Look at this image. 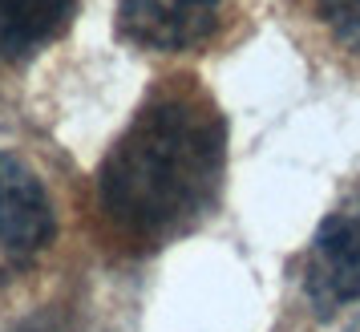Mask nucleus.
I'll return each mask as SVG.
<instances>
[{
	"label": "nucleus",
	"mask_w": 360,
	"mask_h": 332,
	"mask_svg": "<svg viewBox=\"0 0 360 332\" xmlns=\"http://www.w3.org/2000/svg\"><path fill=\"white\" fill-rule=\"evenodd\" d=\"M227 170V122L195 85L150 94L98 166V211L130 248L154 251L195 231Z\"/></svg>",
	"instance_id": "nucleus-1"
},
{
	"label": "nucleus",
	"mask_w": 360,
	"mask_h": 332,
	"mask_svg": "<svg viewBox=\"0 0 360 332\" xmlns=\"http://www.w3.org/2000/svg\"><path fill=\"white\" fill-rule=\"evenodd\" d=\"M304 292L320 316L360 324V199L320 223L304 260Z\"/></svg>",
	"instance_id": "nucleus-2"
},
{
	"label": "nucleus",
	"mask_w": 360,
	"mask_h": 332,
	"mask_svg": "<svg viewBox=\"0 0 360 332\" xmlns=\"http://www.w3.org/2000/svg\"><path fill=\"white\" fill-rule=\"evenodd\" d=\"M57 235V215L45 183L17 154L0 150V283L41 260Z\"/></svg>",
	"instance_id": "nucleus-3"
},
{
	"label": "nucleus",
	"mask_w": 360,
	"mask_h": 332,
	"mask_svg": "<svg viewBox=\"0 0 360 332\" xmlns=\"http://www.w3.org/2000/svg\"><path fill=\"white\" fill-rule=\"evenodd\" d=\"M227 0H117V33L138 49L182 53L219 37Z\"/></svg>",
	"instance_id": "nucleus-4"
},
{
	"label": "nucleus",
	"mask_w": 360,
	"mask_h": 332,
	"mask_svg": "<svg viewBox=\"0 0 360 332\" xmlns=\"http://www.w3.org/2000/svg\"><path fill=\"white\" fill-rule=\"evenodd\" d=\"M77 0H0V61H25L65 33Z\"/></svg>",
	"instance_id": "nucleus-5"
},
{
	"label": "nucleus",
	"mask_w": 360,
	"mask_h": 332,
	"mask_svg": "<svg viewBox=\"0 0 360 332\" xmlns=\"http://www.w3.org/2000/svg\"><path fill=\"white\" fill-rule=\"evenodd\" d=\"M316 13L328 25L332 41L360 57V0H316Z\"/></svg>",
	"instance_id": "nucleus-6"
},
{
	"label": "nucleus",
	"mask_w": 360,
	"mask_h": 332,
	"mask_svg": "<svg viewBox=\"0 0 360 332\" xmlns=\"http://www.w3.org/2000/svg\"><path fill=\"white\" fill-rule=\"evenodd\" d=\"M8 332H77V328L61 312H33V316H25V320H17Z\"/></svg>",
	"instance_id": "nucleus-7"
}]
</instances>
